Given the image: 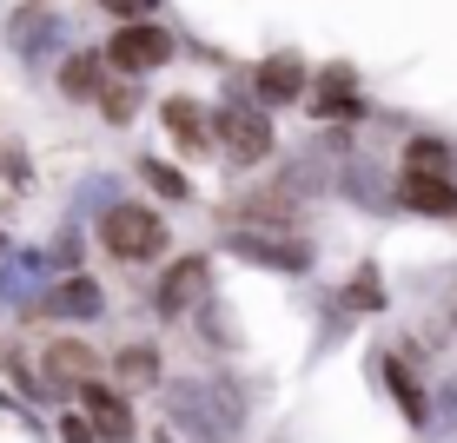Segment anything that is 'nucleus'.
<instances>
[{
  "instance_id": "obj_1",
  "label": "nucleus",
  "mask_w": 457,
  "mask_h": 443,
  "mask_svg": "<svg viewBox=\"0 0 457 443\" xmlns=\"http://www.w3.org/2000/svg\"><path fill=\"white\" fill-rule=\"evenodd\" d=\"M100 245L113 251V258H153V251L166 245V226L146 212V205H106Z\"/></svg>"
},
{
  "instance_id": "obj_2",
  "label": "nucleus",
  "mask_w": 457,
  "mask_h": 443,
  "mask_svg": "<svg viewBox=\"0 0 457 443\" xmlns=\"http://www.w3.org/2000/svg\"><path fill=\"white\" fill-rule=\"evenodd\" d=\"M219 146L239 166L265 160V152H272V119H265L259 106H226V113H219Z\"/></svg>"
},
{
  "instance_id": "obj_3",
  "label": "nucleus",
  "mask_w": 457,
  "mask_h": 443,
  "mask_svg": "<svg viewBox=\"0 0 457 443\" xmlns=\"http://www.w3.org/2000/svg\"><path fill=\"white\" fill-rule=\"evenodd\" d=\"M166 53H172L166 27H120L113 46H106V60H113V67H126V73H153Z\"/></svg>"
},
{
  "instance_id": "obj_4",
  "label": "nucleus",
  "mask_w": 457,
  "mask_h": 443,
  "mask_svg": "<svg viewBox=\"0 0 457 443\" xmlns=\"http://www.w3.org/2000/svg\"><path fill=\"white\" fill-rule=\"evenodd\" d=\"M40 377H46L54 390L93 384V377H100V351H93V344H46V357H40Z\"/></svg>"
},
{
  "instance_id": "obj_5",
  "label": "nucleus",
  "mask_w": 457,
  "mask_h": 443,
  "mask_svg": "<svg viewBox=\"0 0 457 443\" xmlns=\"http://www.w3.org/2000/svg\"><path fill=\"white\" fill-rule=\"evenodd\" d=\"M398 199L411 205V212H431V218H451L457 212V185L445 179V172H404Z\"/></svg>"
},
{
  "instance_id": "obj_6",
  "label": "nucleus",
  "mask_w": 457,
  "mask_h": 443,
  "mask_svg": "<svg viewBox=\"0 0 457 443\" xmlns=\"http://www.w3.org/2000/svg\"><path fill=\"white\" fill-rule=\"evenodd\" d=\"M87 423H93L106 443H126V437H133V410H126L113 390H100V384H87Z\"/></svg>"
},
{
  "instance_id": "obj_7",
  "label": "nucleus",
  "mask_w": 457,
  "mask_h": 443,
  "mask_svg": "<svg viewBox=\"0 0 457 443\" xmlns=\"http://www.w3.org/2000/svg\"><path fill=\"white\" fill-rule=\"evenodd\" d=\"M199 291H206V258H179V265L160 278V311H186Z\"/></svg>"
},
{
  "instance_id": "obj_8",
  "label": "nucleus",
  "mask_w": 457,
  "mask_h": 443,
  "mask_svg": "<svg viewBox=\"0 0 457 443\" xmlns=\"http://www.w3.org/2000/svg\"><path fill=\"white\" fill-rule=\"evenodd\" d=\"M46 311H54V318H100V284L93 278L54 284V291H46Z\"/></svg>"
},
{
  "instance_id": "obj_9",
  "label": "nucleus",
  "mask_w": 457,
  "mask_h": 443,
  "mask_svg": "<svg viewBox=\"0 0 457 443\" xmlns=\"http://www.w3.org/2000/svg\"><path fill=\"white\" fill-rule=\"evenodd\" d=\"M298 86H305V60L298 53H272L259 67V93L265 100H298Z\"/></svg>"
},
{
  "instance_id": "obj_10",
  "label": "nucleus",
  "mask_w": 457,
  "mask_h": 443,
  "mask_svg": "<svg viewBox=\"0 0 457 443\" xmlns=\"http://www.w3.org/2000/svg\"><path fill=\"white\" fill-rule=\"evenodd\" d=\"M166 126H172V139H179L186 152H206V139H212V126L193 100H166Z\"/></svg>"
},
{
  "instance_id": "obj_11",
  "label": "nucleus",
  "mask_w": 457,
  "mask_h": 443,
  "mask_svg": "<svg viewBox=\"0 0 457 443\" xmlns=\"http://www.w3.org/2000/svg\"><path fill=\"white\" fill-rule=\"evenodd\" d=\"M60 40V21L46 7H21L13 13V46H21V53H40V46H54Z\"/></svg>"
},
{
  "instance_id": "obj_12",
  "label": "nucleus",
  "mask_w": 457,
  "mask_h": 443,
  "mask_svg": "<svg viewBox=\"0 0 457 443\" xmlns=\"http://www.w3.org/2000/svg\"><path fill=\"white\" fill-rule=\"evenodd\" d=\"M40 278H46V258H27V251H21V258L0 265V298H13V305H21V298L34 291Z\"/></svg>"
},
{
  "instance_id": "obj_13",
  "label": "nucleus",
  "mask_w": 457,
  "mask_h": 443,
  "mask_svg": "<svg viewBox=\"0 0 457 443\" xmlns=\"http://www.w3.org/2000/svg\"><path fill=\"white\" fill-rule=\"evenodd\" d=\"M232 251H239V258L286 265V272H298V265H305V251H298V245H272V239H259V232H239V239H232Z\"/></svg>"
},
{
  "instance_id": "obj_14",
  "label": "nucleus",
  "mask_w": 457,
  "mask_h": 443,
  "mask_svg": "<svg viewBox=\"0 0 457 443\" xmlns=\"http://www.w3.org/2000/svg\"><path fill=\"white\" fill-rule=\"evenodd\" d=\"M60 86H67L73 100H93V93L106 86V80H100V53H73V60H67V73H60Z\"/></svg>"
},
{
  "instance_id": "obj_15",
  "label": "nucleus",
  "mask_w": 457,
  "mask_h": 443,
  "mask_svg": "<svg viewBox=\"0 0 457 443\" xmlns=\"http://www.w3.org/2000/svg\"><path fill=\"white\" fill-rule=\"evenodd\" d=\"M385 384H391V398H398L404 417H424V398H418V384H411V371H404V364H385Z\"/></svg>"
},
{
  "instance_id": "obj_16",
  "label": "nucleus",
  "mask_w": 457,
  "mask_h": 443,
  "mask_svg": "<svg viewBox=\"0 0 457 443\" xmlns=\"http://www.w3.org/2000/svg\"><path fill=\"white\" fill-rule=\"evenodd\" d=\"M139 172H146V185H153V193H160V199H186V193H193V185H186V179H179V172H172V166H160V160H146Z\"/></svg>"
},
{
  "instance_id": "obj_17",
  "label": "nucleus",
  "mask_w": 457,
  "mask_h": 443,
  "mask_svg": "<svg viewBox=\"0 0 457 443\" xmlns=\"http://www.w3.org/2000/svg\"><path fill=\"white\" fill-rule=\"evenodd\" d=\"M411 172H445V146H437V139H418L411 146Z\"/></svg>"
},
{
  "instance_id": "obj_18",
  "label": "nucleus",
  "mask_w": 457,
  "mask_h": 443,
  "mask_svg": "<svg viewBox=\"0 0 457 443\" xmlns=\"http://www.w3.org/2000/svg\"><path fill=\"white\" fill-rule=\"evenodd\" d=\"M378 298H385V291H378V272H371V265H365V272H358V278H352V305H365V311H371V305H378Z\"/></svg>"
},
{
  "instance_id": "obj_19",
  "label": "nucleus",
  "mask_w": 457,
  "mask_h": 443,
  "mask_svg": "<svg viewBox=\"0 0 457 443\" xmlns=\"http://www.w3.org/2000/svg\"><path fill=\"white\" fill-rule=\"evenodd\" d=\"M106 113H113V119L133 113V86H113V93H106Z\"/></svg>"
},
{
  "instance_id": "obj_20",
  "label": "nucleus",
  "mask_w": 457,
  "mask_h": 443,
  "mask_svg": "<svg viewBox=\"0 0 457 443\" xmlns=\"http://www.w3.org/2000/svg\"><path fill=\"white\" fill-rule=\"evenodd\" d=\"M120 371H126V377H153V357H146V351H126Z\"/></svg>"
},
{
  "instance_id": "obj_21",
  "label": "nucleus",
  "mask_w": 457,
  "mask_h": 443,
  "mask_svg": "<svg viewBox=\"0 0 457 443\" xmlns=\"http://www.w3.org/2000/svg\"><path fill=\"white\" fill-rule=\"evenodd\" d=\"M60 437H67V443H93V423L87 417H67V423H60Z\"/></svg>"
},
{
  "instance_id": "obj_22",
  "label": "nucleus",
  "mask_w": 457,
  "mask_h": 443,
  "mask_svg": "<svg viewBox=\"0 0 457 443\" xmlns=\"http://www.w3.org/2000/svg\"><path fill=\"white\" fill-rule=\"evenodd\" d=\"M100 7H113V13H126V21H139V13H146L153 0H100Z\"/></svg>"
},
{
  "instance_id": "obj_23",
  "label": "nucleus",
  "mask_w": 457,
  "mask_h": 443,
  "mask_svg": "<svg viewBox=\"0 0 457 443\" xmlns=\"http://www.w3.org/2000/svg\"><path fill=\"white\" fill-rule=\"evenodd\" d=\"M445 423H457V384L445 390Z\"/></svg>"
}]
</instances>
